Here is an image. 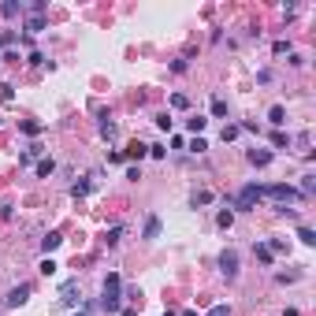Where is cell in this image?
I'll return each mask as SVG.
<instances>
[{
  "label": "cell",
  "mask_w": 316,
  "mask_h": 316,
  "mask_svg": "<svg viewBox=\"0 0 316 316\" xmlns=\"http://www.w3.org/2000/svg\"><path fill=\"white\" fill-rule=\"evenodd\" d=\"M260 193H264V197H272V201H279V208H286V201H301V193L294 190V186H286V183L260 186Z\"/></svg>",
  "instance_id": "cell-2"
},
{
  "label": "cell",
  "mask_w": 316,
  "mask_h": 316,
  "mask_svg": "<svg viewBox=\"0 0 316 316\" xmlns=\"http://www.w3.org/2000/svg\"><path fill=\"white\" fill-rule=\"evenodd\" d=\"M86 193H90V179H82V183L71 186V197H86Z\"/></svg>",
  "instance_id": "cell-20"
},
{
  "label": "cell",
  "mask_w": 316,
  "mask_h": 316,
  "mask_svg": "<svg viewBox=\"0 0 316 316\" xmlns=\"http://www.w3.org/2000/svg\"><path fill=\"white\" fill-rule=\"evenodd\" d=\"M0 11H4V15H8V19H11V15H19V11H23V8H19L15 0H8V4H4V8H0Z\"/></svg>",
  "instance_id": "cell-29"
},
{
  "label": "cell",
  "mask_w": 316,
  "mask_h": 316,
  "mask_svg": "<svg viewBox=\"0 0 316 316\" xmlns=\"http://www.w3.org/2000/svg\"><path fill=\"white\" fill-rule=\"evenodd\" d=\"M60 242H63V234H60V231H49V234H45V238H41V250H45V257H49V253L56 250Z\"/></svg>",
  "instance_id": "cell-9"
},
{
  "label": "cell",
  "mask_w": 316,
  "mask_h": 316,
  "mask_svg": "<svg viewBox=\"0 0 316 316\" xmlns=\"http://www.w3.org/2000/svg\"><path fill=\"white\" fill-rule=\"evenodd\" d=\"M119 290H123V279H119L116 272H108L104 275V301H100V309H104V313H119Z\"/></svg>",
  "instance_id": "cell-1"
},
{
  "label": "cell",
  "mask_w": 316,
  "mask_h": 316,
  "mask_svg": "<svg viewBox=\"0 0 316 316\" xmlns=\"http://www.w3.org/2000/svg\"><path fill=\"white\" fill-rule=\"evenodd\" d=\"M26 30H30V33H41L45 30V15H30V19H26Z\"/></svg>",
  "instance_id": "cell-11"
},
{
  "label": "cell",
  "mask_w": 316,
  "mask_h": 316,
  "mask_svg": "<svg viewBox=\"0 0 316 316\" xmlns=\"http://www.w3.org/2000/svg\"><path fill=\"white\" fill-rule=\"evenodd\" d=\"M190 149H193V153H205V149H208V142H205V138H193Z\"/></svg>",
  "instance_id": "cell-31"
},
{
  "label": "cell",
  "mask_w": 316,
  "mask_h": 316,
  "mask_svg": "<svg viewBox=\"0 0 316 316\" xmlns=\"http://www.w3.org/2000/svg\"><path fill=\"white\" fill-rule=\"evenodd\" d=\"M268 123H272V126H283L286 123V108H283V104H272V108H268Z\"/></svg>",
  "instance_id": "cell-8"
},
{
  "label": "cell",
  "mask_w": 316,
  "mask_h": 316,
  "mask_svg": "<svg viewBox=\"0 0 316 316\" xmlns=\"http://www.w3.org/2000/svg\"><path fill=\"white\" fill-rule=\"evenodd\" d=\"M268 253H272V257H275V253H286V242L283 238H272V242H268Z\"/></svg>",
  "instance_id": "cell-25"
},
{
  "label": "cell",
  "mask_w": 316,
  "mask_h": 316,
  "mask_svg": "<svg viewBox=\"0 0 316 316\" xmlns=\"http://www.w3.org/2000/svg\"><path fill=\"white\" fill-rule=\"evenodd\" d=\"M190 205H193V208H197V205H212V193H208V190H193Z\"/></svg>",
  "instance_id": "cell-12"
},
{
  "label": "cell",
  "mask_w": 316,
  "mask_h": 316,
  "mask_svg": "<svg viewBox=\"0 0 316 316\" xmlns=\"http://www.w3.org/2000/svg\"><path fill=\"white\" fill-rule=\"evenodd\" d=\"M205 316H231V305H212Z\"/></svg>",
  "instance_id": "cell-27"
},
{
  "label": "cell",
  "mask_w": 316,
  "mask_h": 316,
  "mask_svg": "<svg viewBox=\"0 0 316 316\" xmlns=\"http://www.w3.org/2000/svg\"><path fill=\"white\" fill-rule=\"evenodd\" d=\"M272 157H275L272 149H250V153H246V160H250L253 167H268V164H272Z\"/></svg>",
  "instance_id": "cell-5"
},
{
  "label": "cell",
  "mask_w": 316,
  "mask_h": 316,
  "mask_svg": "<svg viewBox=\"0 0 316 316\" xmlns=\"http://www.w3.org/2000/svg\"><path fill=\"white\" fill-rule=\"evenodd\" d=\"M186 126H190V130H193V134L201 138V130L208 126V119H205V116H193V119H186Z\"/></svg>",
  "instance_id": "cell-13"
},
{
  "label": "cell",
  "mask_w": 316,
  "mask_h": 316,
  "mask_svg": "<svg viewBox=\"0 0 316 316\" xmlns=\"http://www.w3.org/2000/svg\"><path fill=\"white\" fill-rule=\"evenodd\" d=\"M164 316H179V313H171V309H167V313H164Z\"/></svg>",
  "instance_id": "cell-36"
},
{
  "label": "cell",
  "mask_w": 316,
  "mask_h": 316,
  "mask_svg": "<svg viewBox=\"0 0 316 316\" xmlns=\"http://www.w3.org/2000/svg\"><path fill=\"white\" fill-rule=\"evenodd\" d=\"M104 238H108V246H116V242H119V238H123V227H112V231H108V234H104Z\"/></svg>",
  "instance_id": "cell-28"
},
{
  "label": "cell",
  "mask_w": 316,
  "mask_h": 316,
  "mask_svg": "<svg viewBox=\"0 0 316 316\" xmlns=\"http://www.w3.org/2000/svg\"><path fill=\"white\" fill-rule=\"evenodd\" d=\"M157 234H160V216H149V220H145V231H142V238H157Z\"/></svg>",
  "instance_id": "cell-10"
},
{
  "label": "cell",
  "mask_w": 316,
  "mask_h": 316,
  "mask_svg": "<svg viewBox=\"0 0 316 316\" xmlns=\"http://www.w3.org/2000/svg\"><path fill=\"white\" fill-rule=\"evenodd\" d=\"M78 316H86V313H78Z\"/></svg>",
  "instance_id": "cell-37"
},
{
  "label": "cell",
  "mask_w": 316,
  "mask_h": 316,
  "mask_svg": "<svg viewBox=\"0 0 316 316\" xmlns=\"http://www.w3.org/2000/svg\"><path fill=\"white\" fill-rule=\"evenodd\" d=\"M298 238L305 242V246H316V231L313 227H298Z\"/></svg>",
  "instance_id": "cell-17"
},
{
  "label": "cell",
  "mask_w": 316,
  "mask_h": 316,
  "mask_svg": "<svg viewBox=\"0 0 316 316\" xmlns=\"http://www.w3.org/2000/svg\"><path fill=\"white\" fill-rule=\"evenodd\" d=\"M52 171H56V160H52V157H49V160H41V164H37V175H41V179H49Z\"/></svg>",
  "instance_id": "cell-16"
},
{
  "label": "cell",
  "mask_w": 316,
  "mask_h": 316,
  "mask_svg": "<svg viewBox=\"0 0 316 316\" xmlns=\"http://www.w3.org/2000/svg\"><path fill=\"white\" fill-rule=\"evenodd\" d=\"M272 145H279V149H283V145H290V138H286V134H272Z\"/></svg>",
  "instance_id": "cell-32"
},
{
  "label": "cell",
  "mask_w": 316,
  "mask_h": 316,
  "mask_svg": "<svg viewBox=\"0 0 316 316\" xmlns=\"http://www.w3.org/2000/svg\"><path fill=\"white\" fill-rule=\"evenodd\" d=\"M238 134H242V130H238V123H227L223 130H220V138H223V142H234Z\"/></svg>",
  "instance_id": "cell-15"
},
{
  "label": "cell",
  "mask_w": 316,
  "mask_h": 316,
  "mask_svg": "<svg viewBox=\"0 0 316 316\" xmlns=\"http://www.w3.org/2000/svg\"><path fill=\"white\" fill-rule=\"evenodd\" d=\"M26 298H30V283L15 286V290L8 294V309H19V305H26Z\"/></svg>",
  "instance_id": "cell-7"
},
{
  "label": "cell",
  "mask_w": 316,
  "mask_h": 316,
  "mask_svg": "<svg viewBox=\"0 0 316 316\" xmlns=\"http://www.w3.org/2000/svg\"><path fill=\"white\" fill-rule=\"evenodd\" d=\"M157 126L160 130H171V116H157Z\"/></svg>",
  "instance_id": "cell-33"
},
{
  "label": "cell",
  "mask_w": 316,
  "mask_h": 316,
  "mask_svg": "<svg viewBox=\"0 0 316 316\" xmlns=\"http://www.w3.org/2000/svg\"><path fill=\"white\" fill-rule=\"evenodd\" d=\"M212 116H227V100L223 97H212Z\"/></svg>",
  "instance_id": "cell-24"
},
{
  "label": "cell",
  "mask_w": 316,
  "mask_h": 316,
  "mask_svg": "<svg viewBox=\"0 0 316 316\" xmlns=\"http://www.w3.org/2000/svg\"><path fill=\"white\" fill-rule=\"evenodd\" d=\"M23 130L33 138V134H41V123H30V119H26V123H23Z\"/></svg>",
  "instance_id": "cell-30"
},
{
  "label": "cell",
  "mask_w": 316,
  "mask_h": 316,
  "mask_svg": "<svg viewBox=\"0 0 316 316\" xmlns=\"http://www.w3.org/2000/svg\"><path fill=\"white\" fill-rule=\"evenodd\" d=\"M171 108H190V97L186 93H171Z\"/></svg>",
  "instance_id": "cell-23"
},
{
  "label": "cell",
  "mask_w": 316,
  "mask_h": 316,
  "mask_svg": "<svg viewBox=\"0 0 316 316\" xmlns=\"http://www.w3.org/2000/svg\"><path fill=\"white\" fill-rule=\"evenodd\" d=\"M253 253H257V260H260V264H272V253H268V246H253Z\"/></svg>",
  "instance_id": "cell-21"
},
{
  "label": "cell",
  "mask_w": 316,
  "mask_h": 316,
  "mask_svg": "<svg viewBox=\"0 0 316 316\" xmlns=\"http://www.w3.org/2000/svg\"><path fill=\"white\" fill-rule=\"evenodd\" d=\"M78 298H82V294H78V279H67L63 290H60V301H63V305H75Z\"/></svg>",
  "instance_id": "cell-6"
},
{
  "label": "cell",
  "mask_w": 316,
  "mask_h": 316,
  "mask_svg": "<svg viewBox=\"0 0 316 316\" xmlns=\"http://www.w3.org/2000/svg\"><path fill=\"white\" fill-rule=\"evenodd\" d=\"M145 153H149V145H142V142H134V145H130V149H126V153H123V157H134V160H142V157H145Z\"/></svg>",
  "instance_id": "cell-14"
},
{
  "label": "cell",
  "mask_w": 316,
  "mask_h": 316,
  "mask_svg": "<svg viewBox=\"0 0 316 316\" xmlns=\"http://www.w3.org/2000/svg\"><path fill=\"white\" fill-rule=\"evenodd\" d=\"M216 223H220V227H223V231H227V227L234 223V212H231V208H223V212H220V216H216Z\"/></svg>",
  "instance_id": "cell-22"
},
{
  "label": "cell",
  "mask_w": 316,
  "mask_h": 316,
  "mask_svg": "<svg viewBox=\"0 0 316 316\" xmlns=\"http://www.w3.org/2000/svg\"><path fill=\"white\" fill-rule=\"evenodd\" d=\"M220 268H223L227 279H238V253H234V250H223V253H220Z\"/></svg>",
  "instance_id": "cell-4"
},
{
  "label": "cell",
  "mask_w": 316,
  "mask_h": 316,
  "mask_svg": "<svg viewBox=\"0 0 316 316\" xmlns=\"http://www.w3.org/2000/svg\"><path fill=\"white\" fill-rule=\"evenodd\" d=\"M123 316H138V309H123Z\"/></svg>",
  "instance_id": "cell-34"
},
{
  "label": "cell",
  "mask_w": 316,
  "mask_h": 316,
  "mask_svg": "<svg viewBox=\"0 0 316 316\" xmlns=\"http://www.w3.org/2000/svg\"><path fill=\"white\" fill-rule=\"evenodd\" d=\"M100 134H104V138H116V123H112L108 116H100Z\"/></svg>",
  "instance_id": "cell-19"
},
{
  "label": "cell",
  "mask_w": 316,
  "mask_h": 316,
  "mask_svg": "<svg viewBox=\"0 0 316 316\" xmlns=\"http://www.w3.org/2000/svg\"><path fill=\"white\" fill-rule=\"evenodd\" d=\"M260 197H264V193H260V183H250V186H242V190H238L234 208H238V212H250V208H257Z\"/></svg>",
  "instance_id": "cell-3"
},
{
  "label": "cell",
  "mask_w": 316,
  "mask_h": 316,
  "mask_svg": "<svg viewBox=\"0 0 316 316\" xmlns=\"http://www.w3.org/2000/svg\"><path fill=\"white\" fill-rule=\"evenodd\" d=\"M11 45H15V33L4 30V33H0V49H8V52H11Z\"/></svg>",
  "instance_id": "cell-26"
},
{
  "label": "cell",
  "mask_w": 316,
  "mask_h": 316,
  "mask_svg": "<svg viewBox=\"0 0 316 316\" xmlns=\"http://www.w3.org/2000/svg\"><path fill=\"white\" fill-rule=\"evenodd\" d=\"M179 316H197V313H193V309H186V313H179Z\"/></svg>",
  "instance_id": "cell-35"
},
{
  "label": "cell",
  "mask_w": 316,
  "mask_h": 316,
  "mask_svg": "<svg viewBox=\"0 0 316 316\" xmlns=\"http://www.w3.org/2000/svg\"><path fill=\"white\" fill-rule=\"evenodd\" d=\"M56 268H60L56 260H52V257H45L41 264H37V272H41V275H56Z\"/></svg>",
  "instance_id": "cell-18"
}]
</instances>
